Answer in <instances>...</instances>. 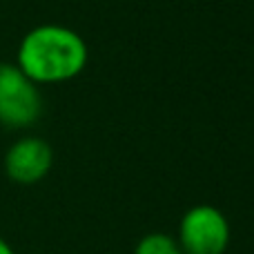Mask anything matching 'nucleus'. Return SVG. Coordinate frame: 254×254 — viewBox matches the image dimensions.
Wrapping results in <instances>:
<instances>
[{"label":"nucleus","mask_w":254,"mask_h":254,"mask_svg":"<svg viewBox=\"0 0 254 254\" xmlns=\"http://www.w3.org/2000/svg\"><path fill=\"white\" fill-rule=\"evenodd\" d=\"M87 65V45L76 31L61 25H40L22 38L18 67L38 83H65Z\"/></svg>","instance_id":"obj_1"},{"label":"nucleus","mask_w":254,"mask_h":254,"mask_svg":"<svg viewBox=\"0 0 254 254\" xmlns=\"http://www.w3.org/2000/svg\"><path fill=\"white\" fill-rule=\"evenodd\" d=\"M43 114L38 85L18 65L0 63V123L7 127L34 125Z\"/></svg>","instance_id":"obj_2"},{"label":"nucleus","mask_w":254,"mask_h":254,"mask_svg":"<svg viewBox=\"0 0 254 254\" xmlns=\"http://www.w3.org/2000/svg\"><path fill=\"white\" fill-rule=\"evenodd\" d=\"M230 243V223L212 205L188 210L179 225V246L183 254H223Z\"/></svg>","instance_id":"obj_3"},{"label":"nucleus","mask_w":254,"mask_h":254,"mask_svg":"<svg viewBox=\"0 0 254 254\" xmlns=\"http://www.w3.org/2000/svg\"><path fill=\"white\" fill-rule=\"evenodd\" d=\"M54 165V152L47 140L25 136L9 147L4 156V170L9 179L20 185H34L49 174Z\"/></svg>","instance_id":"obj_4"},{"label":"nucleus","mask_w":254,"mask_h":254,"mask_svg":"<svg viewBox=\"0 0 254 254\" xmlns=\"http://www.w3.org/2000/svg\"><path fill=\"white\" fill-rule=\"evenodd\" d=\"M134 254H183L181 246L170 239L167 234H161V232H154V234H147L138 241L136 246V252Z\"/></svg>","instance_id":"obj_5"},{"label":"nucleus","mask_w":254,"mask_h":254,"mask_svg":"<svg viewBox=\"0 0 254 254\" xmlns=\"http://www.w3.org/2000/svg\"><path fill=\"white\" fill-rule=\"evenodd\" d=\"M0 254H16V252L11 250V246L4 241V239H0Z\"/></svg>","instance_id":"obj_6"}]
</instances>
